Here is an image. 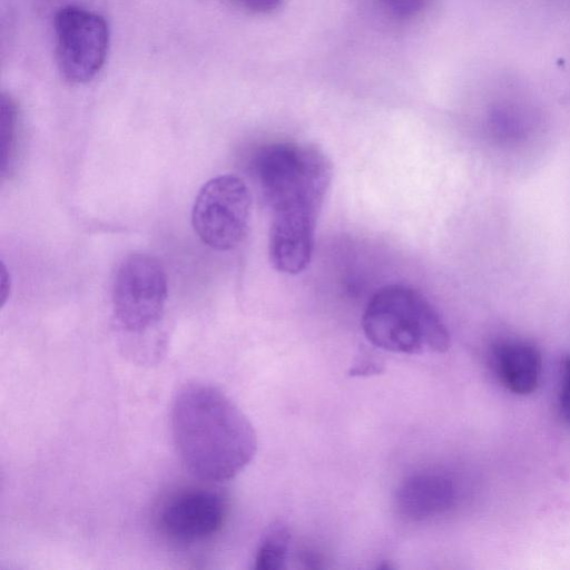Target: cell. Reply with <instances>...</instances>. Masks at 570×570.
Listing matches in <instances>:
<instances>
[{
	"mask_svg": "<svg viewBox=\"0 0 570 570\" xmlns=\"http://www.w3.org/2000/svg\"><path fill=\"white\" fill-rule=\"evenodd\" d=\"M176 451L194 476L223 482L236 476L257 450L255 429L224 392L210 384H185L170 413Z\"/></svg>",
	"mask_w": 570,
	"mask_h": 570,
	"instance_id": "cell-2",
	"label": "cell"
},
{
	"mask_svg": "<svg viewBox=\"0 0 570 570\" xmlns=\"http://www.w3.org/2000/svg\"><path fill=\"white\" fill-rule=\"evenodd\" d=\"M382 364L377 361H357L350 370L352 376H368L382 372Z\"/></svg>",
	"mask_w": 570,
	"mask_h": 570,
	"instance_id": "cell-15",
	"label": "cell"
},
{
	"mask_svg": "<svg viewBox=\"0 0 570 570\" xmlns=\"http://www.w3.org/2000/svg\"><path fill=\"white\" fill-rule=\"evenodd\" d=\"M17 105L14 100L6 95L0 99V139H1V170L2 173L11 166L14 151L17 132Z\"/></svg>",
	"mask_w": 570,
	"mask_h": 570,
	"instance_id": "cell-11",
	"label": "cell"
},
{
	"mask_svg": "<svg viewBox=\"0 0 570 570\" xmlns=\"http://www.w3.org/2000/svg\"><path fill=\"white\" fill-rule=\"evenodd\" d=\"M253 168L271 212L269 261L278 272L296 275L312 258L332 163L314 145L283 141L263 147Z\"/></svg>",
	"mask_w": 570,
	"mask_h": 570,
	"instance_id": "cell-1",
	"label": "cell"
},
{
	"mask_svg": "<svg viewBox=\"0 0 570 570\" xmlns=\"http://www.w3.org/2000/svg\"><path fill=\"white\" fill-rule=\"evenodd\" d=\"M252 196L245 181L233 174L209 179L198 191L191 212L200 240L216 250H230L244 239L250 217Z\"/></svg>",
	"mask_w": 570,
	"mask_h": 570,
	"instance_id": "cell-4",
	"label": "cell"
},
{
	"mask_svg": "<svg viewBox=\"0 0 570 570\" xmlns=\"http://www.w3.org/2000/svg\"><path fill=\"white\" fill-rule=\"evenodd\" d=\"M384 11L394 19L410 20L417 17L429 0H379Z\"/></svg>",
	"mask_w": 570,
	"mask_h": 570,
	"instance_id": "cell-12",
	"label": "cell"
},
{
	"mask_svg": "<svg viewBox=\"0 0 570 570\" xmlns=\"http://www.w3.org/2000/svg\"><path fill=\"white\" fill-rule=\"evenodd\" d=\"M291 543L286 524L273 522L263 533L255 556V569L279 570L285 568Z\"/></svg>",
	"mask_w": 570,
	"mask_h": 570,
	"instance_id": "cell-10",
	"label": "cell"
},
{
	"mask_svg": "<svg viewBox=\"0 0 570 570\" xmlns=\"http://www.w3.org/2000/svg\"><path fill=\"white\" fill-rule=\"evenodd\" d=\"M455 500L452 480L435 472L406 476L397 487L394 499L397 513L409 521H424L443 514Z\"/></svg>",
	"mask_w": 570,
	"mask_h": 570,
	"instance_id": "cell-8",
	"label": "cell"
},
{
	"mask_svg": "<svg viewBox=\"0 0 570 570\" xmlns=\"http://www.w3.org/2000/svg\"><path fill=\"white\" fill-rule=\"evenodd\" d=\"M239 9L254 13L266 14L278 8L283 0H230Z\"/></svg>",
	"mask_w": 570,
	"mask_h": 570,
	"instance_id": "cell-14",
	"label": "cell"
},
{
	"mask_svg": "<svg viewBox=\"0 0 570 570\" xmlns=\"http://www.w3.org/2000/svg\"><path fill=\"white\" fill-rule=\"evenodd\" d=\"M53 30L60 76L72 85L91 81L108 56L110 32L105 18L79 6H65L55 16Z\"/></svg>",
	"mask_w": 570,
	"mask_h": 570,
	"instance_id": "cell-5",
	"label": "cell"
},
{
	"mask_svg": "<svg viewBox=\"0 0 570 570\" xmlns=\"http://www.w3.org/2000/svg\"><path fill=\"white\" fill-rule=\"evenodd\" d=\"M561 371L559 410L564 420L570 423V356L563 360Z\"/></svg>",
	"mask_w": 570,
	"mask_h": 570,
	"instance_id": "cell-13",
	"label": "cell"
},
{
	"mask_svg": "<svg viewBox=\"0 0 570 570\" xmlns=\"http://www.w3.org/2000/svg\"><path fill=\"white\" fill-rule=\"evenodd\" d=\"M362 328L374 346L393 353H443L450 347V334L435 308L402 284L384 286L372 296Z\"/></svg>",
	"mask_w": 570,
	"mask_h": 570,
	"instance_id": "cell-3",
	"label": "cell"
},
{
	"mask_svg": "<svg viewBox=\"0 0 570 570\" xmlns=\"http://www.w3.org/2000/svg\"><path fill=\"white\" fill-rule=\"evenodd\" d=\"M167 276L160 262L136 253L120 264L112 286L117 321L128 332L140 333L161 317L167 299Z\"/></svg>",
	"mask_w": 570,
	"mask_h": 570,
	"instance_id": "cell-6",
	"label": "cell"
},
{
	"mask_svg": "<svg viewBox=\"0 0 570 570\" xmlns=\"http://www.w3.org/2000/svg\"><path fill=\"white\" fill-rule=\"evenodd\" d=\"M490 363L499 382L513 394L529 395L540 384L542 357L532 343L500 341L491 348Z\"/></svg>",
	"mask_w": 570,
	"mask_h": 570,
	"instance_id": "cell-9",
	"label": "cell"
},
{
	"mask_svg": "<svg viewBox=\"0 0 570 570\" xmlns=\"http://www.w3.org/2000/svg\"><path fill=\"white\" fill-rule=\"evenodd\" d=\"M226 501L212 489L193 488L171 495L159 511L161 531L180 543H196L216 534L226 518Z\"/></svg>",
	"mask_w": 570,
	"mask_h": 570,
	"instance_id": "cell-7",
	"label": "cell"
}]
</instances>
